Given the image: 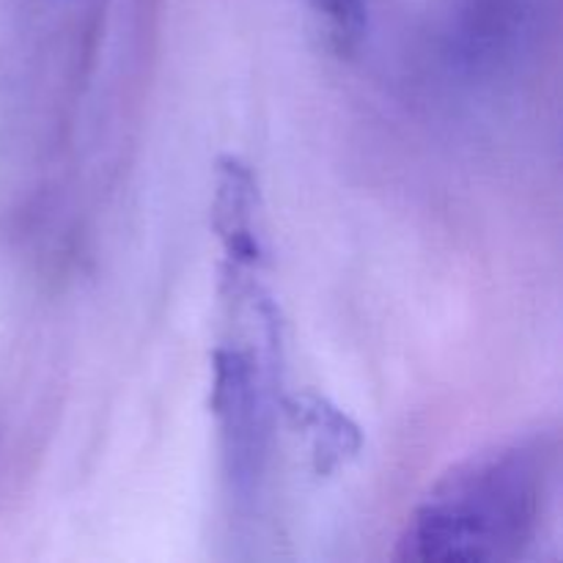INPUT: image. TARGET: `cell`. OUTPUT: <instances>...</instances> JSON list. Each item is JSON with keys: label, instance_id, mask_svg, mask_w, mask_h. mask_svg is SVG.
<instances>
[{"label": "cell", "instance_id": "cell-1", "mask_svg": "<svg viewBox=\"0 0 563 563\" xmlns=\"http://www.w3.org/2000/svg\"><path fill=\"white\" fill-rule=\"evenodd\" d=\"M559 487V438L533 432L451 467L412 509L396 561H515L542 537Z\"/></svg>", "mask_w": 563, "mask_h": 563}, {"label": "cell", "instance_id": "cell-2", "mask_svg": "<svg viewBox=\"0 0 563 563\" xmlns=\"http://www.w3.org/2000/svg\"><path fill=\"white\" fill-rule=\"evenodd\" d=\"M555 11L559 0H432V47L456 82L498 91L533 69Z\"/></svg>", "mask_w": 563, "mask_h": 563}, {"label": "cell", "instance_id": "cell-3", "mask_svg": "<svg viewBox=\"0 0 563 563\" xmlns=\"http://www.w3.org/2000/svg\"><path fill=\"white\" fill-rule=\"evenodd\" d=\"M212 412L218 418L231 493L251 500L267 456V396L251 352L220 346L212 357Z\"/></svg>", "mask_w": 563, "mask_h": 563}, {"label": "cell", "instance_id": "cell-4", "mask_svg": "<svg viewBox=\"0 0 563 563\" xmlns=\"http://www.w3.org/2000/svg\"><path fill=\"white\" fill-rule=\"evenodd\" d=\"M214 229L223 236L234 264L258 262L256 234V185L247 165L229 157L218 170V198H214Z\"/></svg>", "mask_w": 563, "mask_h": 563}, {"label": "cell", "instance_id": "cell-5", "mask_svg": "<svg viewBox=\"0 0 563 563\" xmlns=\"http://www.w3.org/2000/svg\"><path fill=\"white\" fill-rule=\"evenodd\" d=\"M289 412L295 418L297 429L306 432L319 471H333L335 465H341V462H346L361 451V432H357L355 423L339 407L324 401L322 396H295Z\"/></svg>", "mask_w": 563, "mask_h": 563}, {"label": "cell", "instance_id": "cell-6", "mask_svg": "<svg viewBox=\"0 0 563 563\" xmlns=\"http://www.w3.org/2000/svg\"><path fill=\"white\" fill-rule=\"evenodd\" d=\"M324 22L335 53L350 55L361 47L368 31V9L363 0H302Z\"/></svg>", "mask_w": 563, "mask_h": 563}]
</instances>
